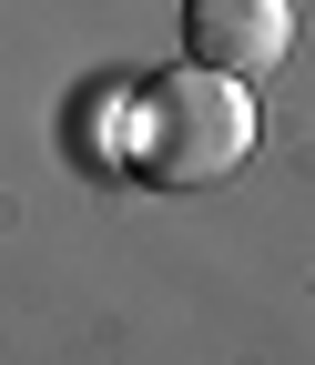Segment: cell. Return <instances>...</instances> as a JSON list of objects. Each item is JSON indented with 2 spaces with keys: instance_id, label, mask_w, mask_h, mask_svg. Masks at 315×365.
I'll return each instance as SVG.
<instances>
[{
  "instance_id": "obj_1",
  "label": "cell",
  "mask_w": 315,
  "mask_h": 365,
  "mask_svg": "<svg viewBox=\"0 0 315 365\" xmlns=\"http://www.w3.org/2000/svg\"><path fill=\"white\" fill-rule=\"evenodd\" d=\"M254 153V102L234 71H163L143 81V102H132V173L163 182V193H204V182H224Z\"/></svg>"
},
{
  "instance_id": "obj_2",
  "label": "cell",
  "mask_w": 315,
  "mask_h": 365,
  "mask_svg": "<svg viewBox=\"0 0 315 365\" xmlns=\"http://www.w3.org/2000/svg\"><path fill=\"white\" fill-rule=\"evenodd\" d=\"M184 41H194V61L254 81V71H275V61H285L295 11H285V0H194V11H184Z\"/></svg>"
}]
</instances>
